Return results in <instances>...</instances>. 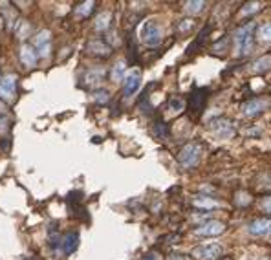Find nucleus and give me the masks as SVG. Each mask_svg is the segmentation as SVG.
Instances as JSON below:
<instances>
[{
    "label": "nucleus",
    "mask_w": 271,
    "mask_h": 260,
    "mask_svg": "<svg viewBox=\"0 0 271 260\" xmlns=\"http://www.w3.org/2000/svg\"><path fill=\"white\" fill-rule=\"evenodd\" d=\"M253 44H255V24L253 22L235 31V53L238 57L249 55L253 50Z\"/></svg>",
    "instance_id": "f257e3e1"
},
{
    "label": "nucleus",
    "mask_w": 271,
    "mask_h": 260,
    "mask_svg": "<svg viewBox=\"0 0 271 260\" xmlns=\"http://www.w3.org/2000/svg\"><path fill=\"white\" fill-rule=\"evenodd\" d=\"M139 37H141L143 44H147L150 48L158 46L163 39V29H162V26H160V22H158L156 19H147L141 26Z\"/></svg>",
    "instance_id": "f03ea898"
},
{
    "label": "nucleus",
    "mask_w": 271,
    "mask_h": 260,
    "mask_svg": "<svg viewBox=\"0 0 271 260\" xmlns=\"http://www.w3.org/2000/svg\"><path fill=\"white\" fill-rule=\"evenodd\" d=\"M200 156H202L200 145L198 143H187L185 147L180 150V154H178V161H180L181 167H185V169H192V167L198 165Z\"/></svg>",
    "instance_id": "7ed1b4c3"
},
{
    "label": "nucleus",
    "mask_w": 271,
    "mask_h": 260,
    "mask_svg": "<svg viewBox=\"0 0 271 260\" xmlns=\"http://www.w3.org/2000/svg\"><path fill=\"white\" fill-rule=\"evenodd\" d=\"M209 130L218 140H231L235 136V126L227 117H216L209 123Z\"/></svg>",
    "instance_id": "20e7f679"
},
{
    "label": "nucleus",
    "mask_w": 271,
    "mask_h": 260,
    "mask_svg": "<svg viewBox=\"0 0 271 260\" xmlns=\"http://www.w3.org/2000/svg\"><path fill=\"white\" fill-rule=\"evenodd\" d=\"M222 255H224V247L220 244H205L192 249V256L196 260H218Z\"/></svg>",
    "instance_id": "39448f33"
},
{
    "label": "nucleus",
    "mask_w": 271,
    "mask_h": 260,
    "mask_svg": "<svg viewBox=\"0 0 271 260\" xmlns=\"http://www.w3.org/2000/svg\"><path fill=\"white\" fill-rule=\"evenodd\" d=\"M17 96V75L8 73L4 77H0V99L11 103Z\"/></svg>",
    "instance_id": "423d86ee"
},
{
    "label": "nucleus",
    "mask_w": 271,
    "mask_h": 260,
    "mask_svg": "<svg viewBox=\"0 0 271 260\" xmlns=\"http://www.w3.org/2000/svg\"><path fill=\"white\" fill-rule=\"evenodd\" d=\"M269 105H271L269 99L257 97V99H251V101L244 103V105H242V114L246 117H257V116H260V114H264V112L269 108Z\"/></svg>",
    "instance_id": "0eeeda50"
},
{
    "label": "nucleus",
    "mask_w": 271,
    "mask_h": 260,
    "mask_svg": "<svg viewBox=\"0 0 271 260\" xmlns=\"http://www.w3.org/2000/svg\"><path fill=\"white\" fill-rule=\"evenodd\" d=\"M33 50L37 52V57L46 59L52 52V33L44 29L41 33H37V37L33 39Z\"/></svg>",
    "instance_id": "6e6552de"
},
{
    "label": "nucleus",
    "mask_w": 271,
    "mask_h": 260,
    "mask_svg": "<svg viewBox=\"0 0 271 260\" xmlns=\"http://www.w3.org/2000/svg\"><path fill=\"white\" fill-rule=\"evenodd\" d=\"M225 231V224L220 220H207L205 224L196 227L195 235L198 236H218Z\"/></svg>",
    "instance_id": "1a4fd4ad"
},
{
    "label": "nucleus",
    "mask_w": 271,
    "mask_h": 260,
    "mask_svg": "<svg viewBox=\"0 0 271 260\" xmlns=\"http://www.w3.org/2000/svg\"><path fill=\"white\" fill-rule=\"evenodd\" d=\"M141 84V72L139 70H130L123 79V94L127 97L134 96Z\"/></svg>",
    "instance_id": "9d476101"
},
{
    "label": "nucleus",
    "mask_w": 271,
    "mask_h": 260,
    "mask_svg": "<svg viewBox=\"0 0 271 260\" xmlns=\"http://www.w3.org/2000/svg\"><path fill=\"white\" fill-rule=\"evenodd\" d=\"M248 231L253 236H269L271 235V218H255L248 226Z\"/></svg>",
    "instance_id": "9b49d317"
},
{
    "label": "nucleus",
    "mask_w": 271,
    "mask_h": 260,
    "mask_svg": "<svg viewBox=\"0 0 271 260\" xmlns=\"http://www.w3.org/2000/svg\"><path fill=\"white\" fill-rule=\"evenodd\" d=\"M86 52L97 55V57H108L112 53V46H108L103 39H92L86 44Z\"/></svg>",
    "instance_id": "f8f14e48"
},
{
    "label": "nucleus",
    "mask_w": 271,
    "mask_h": 260,
    "mask_svg": "<svg viewBox=\"0 0 271 260\" xmlns=\"http://www.w3.org/2000/svg\"><path fill=\"white\" fill-rule=\"evenodd\" d=\"M19 55H20V63H22L26 68H35V66H37L38 57H37V52L33 50V46H31V44H22V46H20Z\"/></svg>",
    "instance_id": "ddd939ff"
},
{
    "label": "nucleus",
    "mask_w": 271,
    "mask_h": 260,
    "mask_svg": "<svg viewBox=\"0 0 271 260\" xmlns=\"http://www.w3.org/2000/svg\"><path fill=\"white\" fill-rule=\"evenodd\" d=\"M61 246H62V251H64L66 255H71V253H73V251L79 247V235H77V233H73V231L66 233V235H64V238L61 240Z\"/></svg>",
    "instance_id": "4468645a"
},
{
    "label": "nucleus",
    "mask_w": 271,
    "mask_h": 260,
    "mask_svg": "<svg viewBox=\"0 0 271 260\" xmlns=\"http://www.w3.org/2000/svg\"><path fill=\"white\" fill-rule=\"evenodd\" d=\"M105 68H92V70H88L86 72V77H85V81H86V84L90 88H94V86H99L101 82H103V79H105Z\"/></svg>",
    "instance_id": "2eb2a0df"
},
{
    "label": "nucleus",
    "mask_w": 271,
    "mask_h": 260,
    "mask_svg": "<svg viewBox=\"0 0 271 260\" xmlns=\"http://www.w3.org/2000/svg\"><path fill=\"white\" fill-rule=\"evenodd\" d=\"M192 205H195V207H198V209H207V211L220 207V203L216 202V200H213V198H209V196H196V198H192Z\"/></svg>",
    "instance_id": "dca6fc26"
},
{
    "label": "nucleus",
    "mask_w": 271,
    "mask_h": 260,
    "mask_svg": "<svg viewBox=\"0 0 271 260\" xmlns=\"http://www.w3.org/2000/svg\"><path fill=\"white\" fill-rule=\"evenodd\" d=\"M271 68V55H264V57H260V59H257L255 63L251 64V70L253 73H264V72H267Z\"/></svg>",
    "instance_id": "f3484780"
},
{
    "label": "nucleus",
    "mask_w": 271,
    "mask_h": 260,
    "mask_svg": "<svg viewBox=\"0 0 271 260\" xmlns=\"http://www.w3.org/2000/svg\"><path fill=\"white\" fill-rule=\"evenodd\" d=\"M110 22H112V13L110 11H103L95 17V29L97 31H106L110 28Z\"/></svg>",
    "instance_id": "a211bd4d"
},
{
    "label": "nucleus",
    "mask_w": 271,
    "mask_h": 260,
    "mask_svg": "<svg viewBox=\"0 0 271 260\" xmlns=\"http://www.w3.org/2000/svg\"><path fill=\"white\" fill-rule=\"evenodd\" d=\"M204 8H205V2H202V0H189V2L183 4V11L187 15H198L204 11Z\"/></svg>",
    "instance_id": "6ab92c4d"
},
{
    "label": "nucleus",
    "mask_w": 271,
    "mask_h": 260,
    "mask_svg": "<svg viewBox=\"0 0 271 260\" xmlns=\"http://www.w3.org/2000/svg\"><path fill=\"white\" fill-rule=\"evenodd\" d=\"M125 70H127V63L125 61H119V63L114 64V68H112V72H110V77H112V81L114 82H119L125 79Z\"/></svg>",
    "instance_id": "aec40b11"
},
{
    "label": "nucleus",
    "mask_w": 271,
    "mask_h": 260,
    "mask_svg": "<svg viewBox=\"0 0 271 260\" xmlns=\"http://www.w3.org/2000/svg\"><path fill=\"white\" fill-rule=\"evenodd\" d=\"M257 39L260 42H271V22H264L257 29Z\"/></svg>",
    "instance_id": "412c9836"
},
{
    "label": "nucleus",
    "mask_w": 271,
    "mask_h": 260,
    "mask_svg": "<svg viewBox=\"0 0 271 260\" xmlns=\"http://www.w3.org/2000/svg\"><path fill=\"white\" fill-rule=\"evenodd\" d=\"M94 8H95V2H92V0L90 2H83V4H79L75 8V15L77 17H81V19H86V17L94 11Z\"/></svg>",
    "instance_id": "4be33fe9"
},
{
    "label": "nucleus",
    "mask_w": 271,
    "mask_h": 260,
    "mask_svg": "<svg viewBox=\"0 0 271 260\" xmlns=\"http://www.w3.org/2000/svg\"><path fill=\"white\" fill-rule=\"evenodd\" d=\"M262 10V2H248L244 4L242 11H240V17H249V15H255Z\"/></svg>",
    "instance_id": "5701e85b"
},
{
    "label": "nucleus",
    "mask_w": 271,
    "mask_h": 260,
    "mask_svg": "<svg viewBox=\"0 0 271 260\" xmlns=\"http://www.w3.org/2000/svg\"><path fill=\"white\" fill-rule=\"evenodd\" d=\"M235 202H237L238 207H246V205H249V203L253 202V198L249 196L248 193H237V196H235Z\"/></svg>",
    "instance_id": "b1692460"
},
{
    "label": "nucleus",
    "mask_w": 271,
    "mask_h": 260,
    "mask_svg": "<svg viewBox=\"0 0 271 260\" xmlns=\"http://www.w3.org/2000/svg\"><path fill=\"white\" fill-rule=\"evenodd\" d=\"M94 99H95V103H99V105H105V103L110 101V94L106 90H95L94 92Z\"/></svg>",
    "instance_id": "393cba45"
},
{
    "label": "nucleus",
    "mask_w": 271,
    "mask_h": 260,
    "mask_svg": "<svg viewBox=\"0 0 271 260\" xmlns=\"http://www.w3.org/2000/svg\"><path fill=\"white\" fill-rule=\"evenodd\" d=\"M183 106H185V103H183V99H180V97H172L171 101H169V110H172V112H181Z\"/></svg>",
    "instance_id": "a878e982"
},
{
    "label": "nucleus",
    "mask_w": 271,
    "mask_h": 260,
    "mask_svg": "<svg viewBox=\"0 0 271 260\" xmlns=\"http://www.w3.org/2000/svg\"><path fill=\"white\" fill-rule=\"evenodd\" d=\"M192 28H195V20L192 19H183V20H180V24H178V31H180V33H187V31H190Z\"/></svg>",
    "instance_id": "bb28decb"
},
{
    "label": "nucleus",
    "mask_w": 271,
    "mask_h": 260,
    "mask_svg": "<svg viewBox=\"0 0 271 260\" xmlns=\"http://www.w3.org/2000/svg\"><path fill=\"white\" fill-rule=\"evenodd\" d=\"M258 207H260L262 212H267V214H271V196H264L258 202Z\"/></svg>",
    "instance_id": "cd10ccee"
},
{
    "label": "nucleus",
    "mask_w": 271,
    "mask_h": 260,
    "mask_svg": "<svg viewBox=\"0 0 271 260\" xmlns=\"http://www.w3.org/2000/svg\"><path fill=\"white\" fill-rule=\"evenodd\" d=\"M167 260H190L187 255H183V253H171V255L167 256Z\"/></svg>",
    "instance_id": "c85d7f7f"
},
{
    "label": "nucleus",
    "mask_w": 271,
    "mask_h": 260,
    "mask_svg": "<svg viewBox=\"0 0 271 260\" xmlns=\"http://www.w3.org/2000/svg\"><path fill=\"white\" fill-rule=\"evenodd\" d=\"M143 260H160V258H158L156 255H147V256H145V258H143Z\"/></svg>",
    "instance_id": "c756f323"
}]
</instances>
